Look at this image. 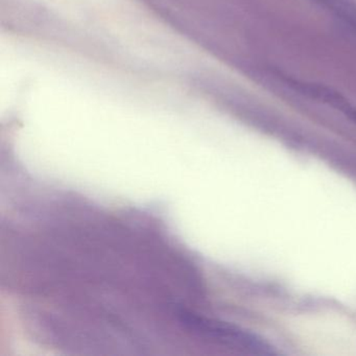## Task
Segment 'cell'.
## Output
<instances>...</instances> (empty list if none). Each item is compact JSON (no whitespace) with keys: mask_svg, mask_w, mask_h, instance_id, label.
Wrapping results in <instances>:
<instances>
[{"mask_svg":"<svg viewBox=\"0 0 356 356\" xmlns=\"http://www.w3.org/2000/svg\"><path fill=\"white\" fill-rule=\"evenodd\" d=\"M179 318L188 330L228 347L245 350L252 353H276L272 346L234 325L204 318L189 312H181Z\"/></svg>","mask_w":356,"mask_h":356,"instance_id":"obj_1","label":"cell"}]
</instances>
